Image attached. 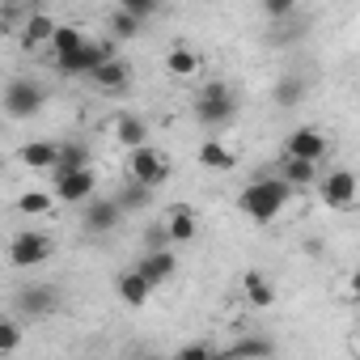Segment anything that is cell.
Wrapping results in <instances>:
<instances>
[{
  "label": "cell",
  "mask_w": 360,
  "mask_h": 360,
  "mask_svg": "<svg viewBox=\"0 0 360 360\" xmlns=\"http://www.w3.org/2000/svg\"><path fill=\"white\" fill-rule=\"evenodd\" d=\"M43 102H47V94H43V85L30 81V77H13V81L5 85V94H0V106H5L9 119H34V115L43 110Z\"/></svg>",
  "instance_id": "4"
},
{
  "label": "cell",
  "mask_w": 360,
  "mask_h": 360,
  "mask_svg": "<svg viewBox=\"0 0 360 360\" xmlns=\"http://www.w3.org/2000/svg\"><path fill=\"white\" fill-rule=\"evenodd\" d=\"M106 60H110V47L85 39V47L72 51V56H64V60H56V68H60V77H94Z\"/></svg>",
  "instance_id": "7"
},
{
  "label": "cell",
  "mask_w": 360,
  "mask_h": 360,
  "mask_svg": "<svg viewBox=\"0 0 360 360\" xmlns=\"http://www.w3.org/2000/svg\"><path fill=\"white\" fill-rule=\"evenodd\" d=\"M51 250H56V242L39 229H22V233L9 238V263L13 267H39V263L51 259Z\"/></svg>",
  "instance_id": "5"
},
{
  "label": "cell",
  "mask_w": 360,
  "mask_h": 360,
  "mask_svg": "<svg viewBox=\"0 0 360 360\" xmlns=\"http://www.w3.org/2000/svg\"><path fill=\"white\" fill-rule=\"evenodd\" d=\"M144 280H148V288H157V284H165L174 271H178V259L169 255V250H153V255H144L140 259V267H136Z\"/></svg>",
  "instance_id": "18"
},
{
  "label": "cell",
  "mask_w": 360,
  "mask_h": 360,
  "mask_svg": "<svg viewBox=\"0 0 360 360\" xmlns=\"http://www.w3.org/2000/svg\"><path fill=\"white\" fill-rule=\"evenodd\" d=\"M271 356V339H242L229 356H217V360H267Z\"/></svg>",
  "instance_id": "27"
},
{
  "label": "cell",
  "mask_w": 360,
  "mask_h": 360,
  "mask_svg": "<svg viewBox=\"0 0 360 360\" xmlns=\"http://www.w3.org/2000/svg\"><path fill=\"white\" fill-rule=\"evenodd\" d=\"M153 195H157V191H148V187H140V183H127V187L115 195V204H119V212H140V208L153 204Z\"/></svg>",
  "instance_id": "25"
},
{
  "label": "cell",
  "mask_w": 360,
  "mask_h": 360,
  "mask_svg": "<svg viewBox=\"0 0 360 360\" xmlns=\"http://www.w3.org/2000/svg\"><path fill=\"white\" fill-rule=\"evenodd\" d=\"M94 191H98L94 169H72V174H60V178H56L51 200H60V204H89Z\"/></svg>",
  "instance_id": "9"
},
{
  "label": "cell",
  "mask_w": 360,
  "mask_h": 360,
  "mask_svg": "<svg viewBox=\"0 0 360 360\" xmlns=\"http://www.w3.org/2000/svg\"><path fill=\"white\" fill-rule=\"evenodd\" d=\"M123 221V212H119V204L115 200H89L85 204V212H81V229L89 233V238H102V233H110L115 225Z\"/></svg>",
  "instance_id": "10"
},
{
  "label": "cell",
  "mask_w": 360,
  "mask_h": 360,
  "mask_svg": "<svg viewBox=\"0 0 360 360\" xmlns=\"http://www.w3.org/2000/svg\"><path fill=\"white\" fill-rule=\"evenodd\" d=\"M174 360H217V352L208 343H187V347H178Z\"/></svg>",
  "instance_id": "31"
},
{
  "label": "cell",
  "mask_w": 360,
  "mask_h": 360,
  "mask_svg": "<svg viewBox=\"0 0 360 360\" xmlns=\"http://www.w3.org/2000/svg\"><path fill=\"white\" fill-rule=\"evenodd\" d=\"M123 13L136 18V22H148L157 13V5H153V0H123Z\"/></svg>",
  "instance_id": "32"
},
{
  "label": "cell",
  "mask_w": 360,
  "mask_h": 360,
  "mask_svg": "<svg viewBox=\"0 0 360 360\" xmlns=\"http://www.w3.org/2000/svg\"><path fill=\"white\" fill-rule=\"evenodd\" d=\"M318 195H322L326 208L347 212V208L356 204V178H352V169H326V174L318 178Z\"/></svg>",
  "instance_id": "6"
},
{
  "label": "cell",
  "mask_w": 360,
  "mask_h": 360,
  "mask_svg": "<svg viewBox=\"0 0 360 360\" xmlns=\"http://www.w3.org/2000/svg\"><path fill=\"white\" fill-rule=\"evenodd\" d=\"M115 140H119L127 153H136V148L148 144V123H144L140 115H119V119H115Z\"/></svg>",
  "instance_id": "19"
},
{
  "label": "cell",
  "mask_w": 360,
  "mask_h": 360,
  "mask_svg": "<svg viewBox=\"0 0 360 360\" xmlns=\"http://www.w3.org/2000/svg\"><path fill=\"white\" fill-rule=\"evenodd\" d=\"M115 292H119V301H123V305H131V309H140V305H144V301L153 297L148 280H144V276H140L136 267H131V271H123V276L115 280Z\"/></svg>",
  "instance_id": "20"
},
{
  "label": "cell",
  "mask_w": 360,
  "mask_h": 360,
  "mask_svg": "<svg viewBox=\"0 0 360 360\" xmlns=\"http://www.w3.org/2000/svg\"><path fill=\"white\" fill-rule=\"evenodd\" d=\"M301 89H305V85H301L297 77H280V85H276V102H280V106H297Z\"/></svg>",
  "instance_id": "30"
},
{
  "label": "cell",
  "mask_w": 360,
  "mask_h": 360,
  "mask_svg": "<svg viewBox=\"0 0 360 360\" xmlns=\"http://www.w3.org/2000/svg\"><path fill=\"white\" fill-rule=\"evenodd\" d=\"M89 81H94V89H102V94H123V89L131 85V64H127V60H119V56H110V60H106Z\"/></svg>",
  "instance_id": "13"
},
{
  "label": "cell",
  "mask_w": 360,
  "mask_h": 360,
  "mask_svg": "<svg viewBox=\"0 0 360 360\" xmlns=\"http://www.w3.org/2000/svg\"><path fill=\"white\" fill-rule=\"evenodd\" d=\"M161 229H165V238H169V242H178V246H191V242L200 238V221H195V212H191V208H174V212H169V221H165Z\"/></svg>",
  "instance_id": "16"
},
{
  "label": "cell",
  "mask_w": 360,
  "mask_h": 360,
  "mask_svg": "<svg viewBox=\"0 0 360 360\" xmlns=\"http://www.w3.org/2000/svg\"><path fill=\"white\" fill-rule=\"evenodd\" d=\"M195 157H200V165H204V169H233V165H238L233 148H225L221 140H204Z\"/></svg>",
  "instance_id": "24"
},
{
  "label": "cell",
  "mask_w": 360,
  "mask_h": 360,
  "mask_svg": "<svg viewBox=\"0 0 360 360\" xmlns=\"http://www.w3.org/2000/svg\"><path fill=\"white\" fill-rule=\"evenodd\" d=\"M165 72H169L174 81H187V77L200 72V56H195L191 47H174V51L165 56Z\"/></svg>",
  "instance_id": "22"
},
{
  "label": "cell",
  "mask_w": 360,
  "mask_h": 360,
  "mask_svg": "<svg viewBox=\"0 0 360 360\" xmlns=\"http://www.w3.org/2000/svg\"><path fill=\"white\" fill-rule=\"evenodd\" d=\"M288 204H292V187H284L280 178H255V183L242 187V195H238L242 217H250L255 225H271Z\"/></svg>",
  "instance_id": "1"
},
{
  "label": "cell",
  "mask_w": 360,
  "mask_h": 360,
  "mask_svg": "<svg viewBox=\"0 0 360 360\" xmlns=\"http://www.w3.org/2000/svg\"><path fill=\"white\" fill-rule=\"evenodd\" d=\"M56 26H60V22H56L51 13H43V9H30V13H26V22L18 26V34H22V47H26V51H34V47L51 43Z\"/></svg>",
  "instance_id": "12"
},
{
  "label": "cell",
  "mask_w": 360,
  "mask_h": 360,
  "mask_svg": "<svg viewBox=\"0 0 360 360\" xmlns=\"http://www.w3.org/2000/svg\"><path fill=\"white\" fill-rule=\"evenodd\" d=\"M242 297H246L250 305L267 309V305H276V284L267 280V271L250 267V271H242Z\"/></svg>",
  "instance_id": "15"
},
{
  "label": "cell",
  "mask_w": 360,
  "mask_h": 360,
  "mask_svg": "<svg viewBox=\"0 0 360 360\" xmlns=\"http://www.w3.org/2000/svg\"><path fill=\"white\" fill-rule=\"evenodd\" d=\"M47 47L56 51V60H64V56H72V51H81V47H85V30H81V26H64V22H60Z\"/></svg>",
  "instance_id": "23"
},
{
  "label": "cell",
  "mask_w": 360,
  "mask_h": 360,
  "mask_svg": "<svg viewBox=\"0 0 360 360\" xmlns=\"http://www.w3.org/2000/svg\"><path fill=\"white\" fill-rule=\"evenodd\" d=\"M233 115H238V94H233L225 81H212V85L200 89V98H195V119H200L204 127H229Z\"/></svg>",
  "instance_id": "2"
},
{
  "label": "cell",
  "mask_w": 360,
  "mask_h": 360,
  "mask_svg": "<svg viewBox=\"0 0 360 360\" xmlns=\"http://www.w3.org/2000/svg\"><path fill=\"white\" fill-rule=\"evenodd\" d=\"M56 140H26L22 148H18V161L26 165V169H34V174H51V165H56Z\"/></svg>",
  "instance_id": "14"
},
{
  "label": "cell",
  "mask_w": 360,
  "mask_h": 360,
  "mask_svg": "<svg viewBox=\"0 0 360 360\" xmlns=\"http://www.w3.org/2000/svg\"><path fill=\"white\" fill-rule=\"evenodd\" d=\"M276 178H280L284 187H292V191H297V187H314V183H318V165H309V161H288V157H284V169H280Z\"/></svg>",
  "instance_id": "21"
},
{
  "label": "cell",
  "mask_w": 360,
  "mask_h": 360,
  "mask_svg": "<svg viewBox=\"0 0 360 360\" xmlns=\"http://www.w3.org/2000/svg\"><path fill=\"white\" fill-rule=\"evenodd\" d=\"M18 305H22V314H34V318L56 314L60 309V288L56 284H26L18 292Z\"/></svg>",
  "instance_id": "11"
},
{
  "label": "cell",
  "mask_w": 360,
  "mask_h": 360,
  "mask_svg": "<svg viewBox=\"0 0 360 360\" xmlns=\"http://www.w3.org/2000/svg\"><path fill=\"white\" fill-rule=\"evenodd\" d=\"M110 34H115V39H136V34H140V22L127 18L123 9H115V13H110Z\"/></svg>",
  "instance_id": "29"
},
{
  "label": "cell",
  "mask_w": 360,
  "mask_h": 360,
  "mask_svg": "<svg viewBox=\"0 0 360 360\" xmlns=\"http://www.w3.org/2000/svg\"><path fill=\"white\" fill-rule=\"evenodd\" d=\"M144 246H148V255H153V250H169L165 229H161V225H157V229H148V233H144Z\"/></svg>",
  "instance_id": "33"
},
{
  "label": "cell",
  "mask_w": 360,
  "mask_h": 360,
  "mask_svg": "<svg viewBox=\"0 0 360 360\" xmlns=\"http://www.w3.org/2000/svg\"><path fill=\"white\" fill-rule=\"evenodd\" d=\"M263 9H267V18H288V13H292V5H288V0H267Z\"/></svg>",
  "instance_id": "34"
},
{
  "label": "cell",
  "mask_w": 360,
  "mask_h": 360,
  "mask_svg": "<svg viewBox=\"0 0 360 360\" xmlns=\"http://www.w3.org/2000/svg\"><path fill=\"white\" fill-rule=\"evenodd\" d=\"M284 157H288V161H309V165H318V161L326 157V136H322L318 127H297V131H288V140H284Z\"/></svg>",
  "instance_id": "8"
},
{
  "label": "cell",
  "mask_w": 360,
  "mask_h": 360,
  "mask_svg": "<svg viewBox=\"0 0 360 360\" xmlns=\"http://www.w3.org/2000/svg\"><path fill=\"white\" fill-rule=\"evenodd\" d=\"M127 183H140L148 191L169 183V161H165V153L157 144H144V148L127 153Z\"/></svg>",
  "instance_id": "3"
},
{
  "label": "cell",
  "mask_w": 360,
  "mask_h": 360,
  "mask_svg": "<svg viewBox=\"0 0 360 360\" xmlns=\"http://www.w3.org/2000/svg\"><path fill=\"white\" fill-rule=\"evenodd\" d=\"M22 347V326L13 318H0V356H13Z\"/></svg>",
  "instance_id": "28"
},
{
  "label": "cell",
  "mask_w": 360,
  "mask_h": 360,
  "mask_svg": "<svg viewBox=\"0 0 360 360\" xmlns=\"http://www.w3.org/2000/svg\"><path fill=\"white\" fill-rule=\"evenodd\" d=\"M51 208H56L51 191H22V195H18V212H22V217H47Z\"/></svg>",
  "instance_id": "26"
},
{
  "label": "cell",
  "mask_w": 360,
  "mask_h": 360,
  "mask_svg": "<svg viewBox=\"0 0 360 360\" xmlns=\"http://www.w3.org/2000/svg\"><path fill=\"white\" fill-rule=\"evenodd\" d=\"M72 169H89V144H81V140H64V144L56 148L51 178H60V174H72Z\"/></svg>",
  "instance_id": "17"
}]
</instances>
